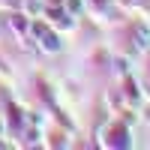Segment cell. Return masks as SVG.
<instances>
[{
	"label": "cell",
	"instance_id": "3957f363",
	"mask_svg": "<svg viewBox=\"0 0 150 150\" xmlns=\"http://www.w3.org/2000/svg\"><path fill=\"white\" fill-rule=\"evenodd\" d=\"M135 45L138 48H150V33L144 27H135Z\"/></svg>",
	"mask_w": 150,
	"mask_h": 150
},
{
	"label": "cell",
	"instance_id": "6da1fadb",
	"mask_svg": "<svg viewBox=\"0 0 150 150\" xmlns=\"http://www.w3.org/2000/svg\"><path fill=\"white\" fill-rule=\"evenodd\" d=\"M30 30H33V36H39V42H42L45 51H57V48H60V39H57V36L45 27V24H33Z\"/></svg>",
	"mask_w": 150,
	"mask_h": 150
},
{
	"label": "cell",
	"instance_id": "277c9868",
	"mask_svg": "<svg viewBox=\"0 0 150 150\" xmlns=\"http://www.w3.org/2000/svg\"><path fill=\"white\" fill-rule=\"evenodd\" d=\"M66 9H69V12H78V9H81V0H66Z\"/></svg>",
	"mask_w": 150,
	"mask_h": 150
},
{
	"label": "cell",
	"instance_id": "7a4b0ae2",
	"mask_svg": "<svg viewBox=\"0 0 150 150\" xmlns=\"http://www.w3.org/2000/svg\"><path fill=\"white\" fill-rule=\"evenodd\" d=\"M48 18H51L57 27H69V24H72V21H69V15H66L63 9H48Z\"/></svg>",
	"mask_w": 150,
	"mask_h": 150
}]
</instances>
